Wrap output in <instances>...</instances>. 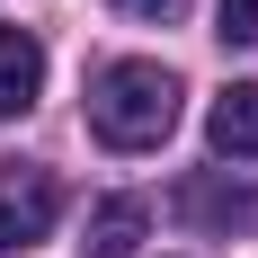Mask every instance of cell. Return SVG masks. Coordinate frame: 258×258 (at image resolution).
I'll use <instances>...</instances> for the list:
<instances>
[{"instance_id": "6da1fadb", "label": "cell", "mask_w": 258, "mask_h": 258, "mask_svg": "<svg viewBox=\"0 0 258 258\" xmlns=\"http://www.w3.org/2000/svg\"><path fill=\"white\" fill-rule=\"evenodd\" d=\"M169 125H178V80L160 62H107L89 80V134L107 152H152L169 143Z\"/></svg>"}, {"instance_id": "7a4b0ae2", "label": "cell", "mask_w": 258, "mask_h": 258, "mask_svg": "<svg viewBox=\"0 0 258 258\" xmlns=\"http://www.w3.org/2000/svg\"><path fill=\"white\" fill-rule=\"evenodd\" d=\"M53 214H62V178L36 169V160H9V169H0V249L53 240Z\"/></svg>"}, {"instance_id": "3957f363", "label": "cell", "mask_w": 258, "mask_h": 258, "mask_svg": "<svg viewBox=\"0 0 258 258\" xmlns=\"http://www.w3.org/2000/svg\"><path fill=\"white\" fill-rule=\"evenodd\" d=\"M178 223H196V232H249L258 223V187H232L214 169H196V178H178Z\"/></svg>"}, {"instance_id": "277c9868", "label": "cell", "mask_w": 258, "mask_h": 258, "mask_svg": "<svg viewBox=\"0 0 258 258\" xmlns=\"http://www.w3.org/2000/svg\"><path fill=\"white\" fill-rule=\"evenodd\" d=\"M45 89V45L27 27H0V116H27Z\"/></svg>"}, {"instance_id": "5b68a950", "label": "cell", "mask_w": 258, "mask_h": 258, "mask_svg": "<svg viewBox=\"0 0 258 258\" xmlns=\"http://www.w3.org/2000/svg\"><path fill=\"white\" fill-rule=\"evenodd\" d=\"M205 134H214V152H232V160H258V80H232V89L214 98Z\"/></svg>"}, {"instance_id": "8992f818", "label": "cell", "mask_w": 258, "mask_h": 258, "mask_svg": "<svg viewBox=\"0 0 258 258\" xmlns=\"http://www.w3.org/2000/svg\"><path fill=\"white\" fill-rule=\"evenodd\" d=\"M134 240H143V205H134V196L89 205V240H80L89 258H134Z\"/></svg>"}, {"instance_id": "52a82bcc", "label": "cell", "mask_w": 258, "mask_h": 258, "mask_svg": "<svg viewBox=\"0 0 258 258\" xmlns=\"http://www.w3.org/2000/svg\"><path fill=\"white\" fill-rule=\"evenodd\" d=\"M223 45H258V0H223Z\"/></svg>"}, {"instance_id": "ba28073f", "label": "cell", "mask_w": 258, "mask_h": 258, "mask_svg": "<svg viewBox=\"0 0 258 258\" xmlns=\"http://www.w3.org/2000/svg\"><path fill=\"white\" fill-rule=\"evenodd\" d=\"M125 18H143V27H178L187 18V0H116Z\"/></svg>"}]
</instances>
